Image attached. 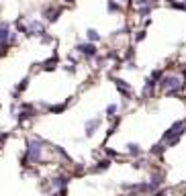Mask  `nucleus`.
<instances>
[{"instance_id": "obj_1", "label": "nucleus", "mask_w": 186, "mask_h": 196, "mask_svg": "<svg viewBox=\"0 0 186 196\" xmlns=\"http://www.w3.org/2000/svg\"><path fill=\"white\" fill-rule=\"evenodd\" d=\"M180 86H182V82H180V78L178 76H166L164 80L159 82V88L162 90H166L168 94L172 96V94H176L180 90Z\"/></svg>"}, {"instance_id": "obj_2", "label": "nucleus", "mask_w": 186, "mask_h": 196, "mask_svg": "<svg viewBox=\"0 0 186 196\" xmlns=\"http://www.w3.org/2000/svg\"><path fill=\"white\" fill-rule=\"evenodd\" d=\"M39 153H41V143L37 141H29V159H39Z\"/></svg>"}, {"instance_id": "obj_3", "label": "nucleus", "mask_w": 186, "mask_h": 196, "mask_svg": "<svg viewBox=\"0 0 186 196\" xmlns=\"http://www.w3.org/2000/svg\"><path fill=\"white\" fill-rule=\"evenodd\" d=\"M153 86H156V82H153V78H149V80H145V88H143V92H141V96H143V98H149V96L153 94Z\"/></svg>"}, {"instance_id": "obj_4", "label": "nucleus", "mask_w": 186, "mask_h": 196, "mask_svg": "<svg viewBox=\"0 0 186 196\" xmlns=\"http://www.w3.org/2000/svg\"><path fill=\"white\" fill-rule=\"evenodd\" d=\"M78 51H82L84 55H96V47L94 45H78Z\"/></svg>"}, {"instance_id": "obj_5", "label": "nucleus", "mask_w": 186, "mask_h": 196, "mask_svg": "<svg viewBox=\"0 0 186 196\" xmlns=\"http://www.w3.org/2000/svg\"><path fill=\"white\" fill-rule=\"evenodd\" d=\"M98 123H100V121H98V119H92V121H88V123H86V135H92V133H94V129H96L98 127Z\"/></svg>"}, {"instance_id": "obj_6", "label": "nucleus", "mask_w": 186, "mask_h": 196, "mask_svg": "<svg viewBox=\"0 0 186 196\" xmlns=\"http://www.w3.org/2000/svg\"><path fill=\"white\" fill-rule=\"evenodd\" d=\"M6 37H8V27L0 25V41H6Z\"/></svg>"}, {"instance_id": "obj_7", "label": "nucleus", "mask_w": 186, "mask_h": 196, "mask_svg": "<svg viewBox=\"0 0 186 196\" xmlns=\"http://www.w3.org/2000/svg\"><path fill=\"white\" fill-rule=\"evenodd\" d=\"M88 39L90 41H98V39H100V35H98L94 29H88Z\"/></svg>"}, {"instance_id": "obj_8", "label": "nucleus", "mask_w": 186, "mask_h": 196, "mask_svg": "<svg viewBox=\"0 0 186 196\" xmlns=\"http://www.w3.org/2000/svg\"><path fill=\"white\" fill-rule=\"evenodd\" d=\"M109 10H113V12H117V10H119V4L115 2V0H109Z\"/></svg>"}, {"instance_id": "obj_9", "label": "nucleus", "mask_w": 186, "mask_h": 196, "mask_svg": "<svg viewBox=\"0 0 186 196\" xmlns=\"http://www.w3.org/2000/svg\"><path fill=\"white\" fill-rule=\"evenodd\" d=\"M115 112H117V106H115V104H110V106L106 108V115H109V116H115Z\"/></svg>"}, {"instance_id": "obj_10", "label": "nucleus", "mask_w": 186, "mask_h": 196, "mask_svg": "<svg viewBox=\"0 0 186 196\" xmlns=\"http://www.w3.org/2000/svg\"><path fill=\"white\" fill-rule=\"evenodd\" d=\"M129 151H131V153H139V147L135 143H131V145H129Z\"/></svg>"}, {"instance_id": "obj_11", "label": "nucleus", "mask_w": 186, "mask_h": 196, "mask_svg": "<svg viewBox=\"0 0 186 196\" xmlns=\"http://www.w3.org/2000/svg\"><path fill=\"white\" fill-rule=\"evenodd\" d=\"M139 14H141V16H143V14H149V6H145V8H141V10H139Z\"/></svg>"}, {"instance_id": "obj_12", "label": "nucleus", "mask_w": 186, "mask_h": 196, "mask_svg": "<svg viewBox=\"0 0 186 196\" xmlns=\"http://www.w3.org/2000/svg\"><path fill=\"white\" fill-rule=\"evenodd\" d=\"M153 196H164V192H156V194H153Z\"/></svg>"}]
</instances>
